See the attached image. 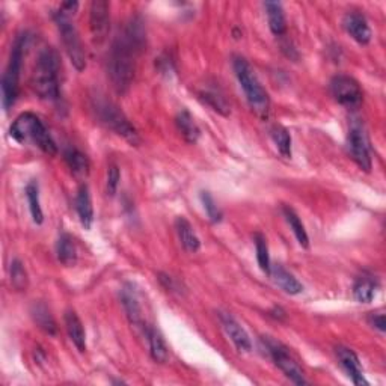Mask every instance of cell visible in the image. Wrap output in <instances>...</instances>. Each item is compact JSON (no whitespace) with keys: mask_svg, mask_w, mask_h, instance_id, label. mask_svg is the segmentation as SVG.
Listing matches in <instances>:
<instances>
[{"mask_svg":"<svg viewBox=\"0 0 386 386\" xmlns=\"http://www.w3.org/2000/svg\"><path fill=\"white\" fill-rule=\"evenodd\" d=\"M65 162L76 179H86L90 174V160L77 148H67L63 152Z\"/></svg>","mask_w":386,"mask_h":386,"instance_id":"cell-22","label":"cell"},{"mask_svg":"<svg viewBox=\"0 0 386 386\" xmlns=\"http://www.w3.org/2000/svg\"><path fill=\"white\" fill-rule=\"evenodd\" d=\"M145 37L141 23L128 24L124 34L115 39L109 56V76L118 94L130 90L134 79L136 56L143 45Z\"/></svg>","mask_w":386,"mask_h":386,"instance_id":"cell-1","label":"cell"},{"mask_svg":"<svg viewBox=\"0 0 386 386\" xmlns=\"http://www.w3.org/2000/svg\"><path fill=\"white\" fill-rule=\"evenodd\" d=\"M270 136L276 145L279 154L285 159L292 157V134L287 128L283 125H273L270 128Z\"/></svg>","mask_w":386,"mask_h":386,"instance_id":"cell-29","label":"cell"},{"mask_svg":"<svg viewBox=\"0 0 386 386\" xmlns=\"http://www.w3.org/2000/svg\"><path fill=\"white\" fill-rule=\"evenodd\" d=\"M265 14H267L269 28L275 37H283L287 32V21L284 8L279 2H265Z\"/></svg>","mask_w":386,"mask_h":386,"instance_id":"cell-20","label":"cell"},{"mask_svg":"<svg viewBox=\"0 0 386 386\" xmlns=\"http://www.w3.org/2000/svg\"><path fill=\"white\" fill-rule=\"evenodd\" d=\"M56 255H58L59 263L63 265H74L77 261V247L74 243V238H72L68 232H62L58 238V243H56Z\"/></svg>","mask_w":386,"mask_h":386,"instance_id":"cell-23","label":"cell"},{"mask_svg":"<svg viewBox=\"0 0 386 386\" xmlns=\"http://www.w3.org/2000/svg\"><path fill=\"white\" fill-rule=\"evenodd\" d=\"M283 213H284L285 221H287L288 225H290V228L293 230L297 241H299V245H301L302 247L307 249V247L309 246V237H308L307 230H305V227H303V223H302V221H301L299 214H297V213L293 210V208H292V207H288V205L283 207Z\"/></svg>","mask_w":386,"mask_h":386,"instance_id":"cell-27","label":"cell"},{"mask_svg":"<svg viewBox=\"0 0 386 386\" xmlns=\"http://www.w3.org/2000/svg\"><path fill=\"white\" fill-rule=\"evenodd\" d=\"M254 241H255V249H256V261H258L260 269L264 273H270V255H269V246H267V240L260 232H256L254 236Z\"/></svg>","mask_w":386,"mask_h":386,"instance_id":"cell-31","label":"cell"},{"mask_svg":"<svg viewBox=\"0 0 386 386\" xmlns=\"http://www.w3.org/2000/svg\"><path fill=\"white\" fill-rule=\"evenodd\" d=\"M94 109L96 112V116L100 119V123L109 127L112 132H115L118 136H121V138H124L128 143L134 145V147H138L141 143L138 130H136L123 112L119 110L116 104L99 99L94 104Z\"/></svg>","mask_w":386,"mask_h":386,"instance_id":"cell-6","label":"cell"},{"mask_svg":"<svg viewBox=\"0 0 386 386\" xmlns=\"http://www.w3.org/2000/svg\"><path fill=\"white\" fill-rule=\"evenodd\" d=\"M344 29L347 30V34L355 39V41L360 45H367L372 41V29L368 26L367 19L360 12H349L345 14L343 20Z\"/></svg>","mask_w":386,"mask_h":386,"instance_id":"cell-14","label":"cell"},{"mask_svg":"<svg viewBox=\"0 0 386 386\" xmlns=\"http://www.w3.org/2000/svg\"><path fill=\"white\" fill-rule=\"evenodd\" d=\"M59 53L52 47H45L44 50L39 53L35 63L34 74H32V86H34L35 94L41 100H59Z\"/></svg>","mask_w":386,"mask_h":386,"instance_id":"cell-2","label":"cell"},{"mask_svg":"<svg viewBox=\"0 0 386 386\" xmlns=\"http://www.w3.org/2000/svg\"><path fill=\"white\" fill-rule=\"evenodd\" d=\"M30 314H32V318H34V321L39 329H43V331L48 335H56L58 326H56V321L52 316L50 309H48L43 302L34 303V307H32V309H30Z\"/></svg>","mask_w":386,"mask_h":386,"instance_id":"cell-25","label":"cell"},{"mask_svg":"<svg viewBox=\"0 0 386 386\" xmlns=\"http://www.w3.org/2000/svg\"><path fill=\"white\" fill-rule=\"evenodd\" d=\"M199 96H201V100L207 103L213 110L219 112L221 115H223V116L230 115V104L227 103V100H225V96H222L219 92L207 90V91H201Z\"/></svg>","mask_w":386,"mask_h":386,"instance_id":"cell-30","label":"cell"},{"mask_svg":"<svg viewBox=\"0 0 386 386\" xmlns=\"http://www.w3.org/2000/svg\"><path fill=\"white\" fill-rule=\"evenodd\" d=\"M10 136L19 143L30 142L37 145L39 150L44 151L48 156L58 154V147H56L41 118L32 114V112H24V114L15 118L10 128Z\"/></svg>","mask_w":386,"mask_h":386,"instance_id":"cell-3","label":"cell"},{"mask_svg":"<svg viewBox=\"0 0 386 386\" xmlns=\"http://www.w3.org/2000/svg\"><path fill=\"white\" fill-rule=\"evenodd\" d=\"M26 196L29 203V210L32 214V219L37 225H41L44 222V213L41 208V201H39V187L37 181H30L26 186Z\"/></svg>","mask_w":386,"mask_h":386,"instance_id":"cell-28","label":"cell"},{"mask_svg":"<svg viewBox=\"0 0 386 386\" xmlns=\"http://www.w3.org/2000/svg\"><path fill=\"white\" fill-rule=\"evenodd\" d=\"M261 341L264 344V349L267 350L269 356L272 358L273 362H275V365L288 377L290 380H292L294 385H308V380L305 379L302 368L294 360V358L290 355V352L285 345H283L279 341L272 340L270 336L261 338Z\"/></svg>","mask_w":386,"mask_h":386,"instance_id":"cell-8","label":"cell"},{"mask_svg":"<svg viewBox=\"0 0 386 386\" xmlns=\"http://www.w3.org/2000/svg\"><path fill=\"white\" fill-rule=\"evenodd\" d=\"M201 201H203L204 208H205V212H207L208 217H210V221H212L213 223H219V222H222L223 214H222V212L219 210V207L216 205L213 196L210 195V192H201Z\"/></svg>","mask_w":386,"mask_h":386,"instance_id":"cell-33","label":"cell"},{"mask_svg":"<svg viewBox=\"0 0 386 386\" xmlns=\"http://www.w3.org/2000/svg\"><path fill=\"white\" fill-rule=\"evenodd\" d=\"M347 148L353 162H355L362 171H372V156H369V142L368 136L364 130V125L358 121H353L349 134H347Z\"/></svg>","mask_w":386,"mask_h":386,"instance_id":"cell-9","label":"cell"},{"mask_svg":"<svg viewBox=\"0 0 386 386\" xmlns=\"http://www.w3.org/2000/svg\"><path fill=\"white\" fill-rule=\"evenodd\" d=\"M29 39L30 38L28 34H21L17 39H15L11 50L10 63H8L6 71L2 77V101L6 112L14 106V103L19 96L20 71H21L23 58L29 47Z\"/></svg>","mask_w":386,"mask_h":386,"instance_id":"cell-5","label":"cell"},{"mask_svg":"<svg viewBox=\"0 0 386 386\" xmlns=\"http://www.w3.org/2000/svg\"><path fill=\"white\" fill-rule=\"evenodd\" d=\"M76 210L79 214L80 223L85 230H91L94 222V207L91 199V192L86 184L80 186L77 196H76Z\"/></svg>","mask_w":386,"mask_h":386,"instance_id":"cell-17","label":"cell"},{"mask_svg":"<svg viewBox=\"0 0 386 386\" xmlns=\"http://www.w3.org/2000/svg\"><path fill=\"white\" fill-rule=\"evenodd\" d=\"M119 180H121L119 167L116 165H110L108 171V183H106V189L110 196H115L119 186Z\"/></svg>","mask_w":386,"mask_h":386,"instance_id":"cell-34","label":"cell"},{"mask_svg":"<svg viewBox=\"0 0 386 386\" xmlns=\"http://www.w3.org/2000/svg\"><path fill=\"white\" fill-rule=\"evenodd\" d=\"M90 29L94 44L100 45L108 39L110 30V5L106 0H94L91 3Z\"/></svg>","mask_w":386,"mask_h":386,"instance_id":"cell-11","label":"cell"},{"mask_svg":"<svg viewBox=\"0 0 386 386\" xmlns=\"http://www.w3.org/2000/svg\"><path fill=\"white\" fill-rule=\"evenodd\" d=\"M331 94L334 99L347 109H358L362 103V90L350 76H335L331 80Z\"/></svg>","mask_w":386,"mask_h":386,"instance_id":"cell-10","label":"cell"},{"mask_svg":"<svg viewBox=\"0 0 386 386\" xmlns=\"http://www.w3.org/2000/svg\"><path fill=\"white\" fill-rule=\"evenodd\" d=\"M10 276H11V285L14 287V290H17V292H24V290L28 288L29 276L20 260H14L11 263Z\"/></svg>","mask_w":386,"mask_h":386,"instance_id":"cell-32","label":"cell"},{"mask_svg":"<svg viewBox=\"0 0 386 386\" xmlns=\"http://www.w3.org/2000/svg\"><path fill=\"white\" fill-rule=\"evenodd\" d=\"M269 275L272 276L273 281H275V284L287 294L296 296L303 292V285L299 283V281H297V278L293 275V273H290L284 267V265H281V264L272 265Z\"/></svg>","mask_w":386,"mask_h":386,"instance_id":"cell-16","label":"cell"},{"mask_svg":"<svg viewBox=\"0 0 386 386\" xmlns=\"http://www.w3.org/2000/svg\"><path fill=\"white\" fill-rule=\"evenodd\" d=\"M219 320L225 334L230 336V340L234 343L236 349L241 353H247L252 350V343L247 332L240 326L238 321L228 312H219Z\"/></svg>","mask_w":386,"mask_h":386,"instance_id":"cell-12","label":"cell"},{"mask_svg":"<svg viewBox=\"0 0 386 386\" xmlns=\"http://www.w3.org/2000/svg\"><path fill=\"white\" fill-rule=\"evenodd\" d=\"M376 279L372 275H364L356 279L355 285H353V296L359 303H369L373 301L376 293Z\"/></svg>","mask_w":386,"mask_h":386,"instance_id":"cell-26","label":"cell"},{"mask_svg":"<svg viewBox=\"0 0 386 386\" xmlns=\"http://www.w3.org/2000/svg\"><path fill=\"white\" fill-rule=\"evenodd\" d=\"M145 334H147V338H148L151 358L156 362H159V364H165L169 358V352H167V345H166L163 335L160 334L159 329L154 326H148Z\"/></svg>","mask_w":386,"mask_h":386,"instance_id":"cell-21","label":"cell"},{"mask_svg":"<svg viewBox=\"0 0 386 386\" xmlns=\"http://www.w3.org/2000/svg\"><path fill=\"white\" fill-rule=\"evenodd\" d=\"M175 230H176V234H179V237H180V241H181L183 247L186 249L187 252L195 254V252L199 251L201 241H199V238L196 236L195 230H193L192 223L186 219V217H183V216L176 217Z\"/></svg>","mask_w":386,"mask_h":386,"instance_id":"cell-19","label":"cell"},{"mask_svg":"<svg viewBox=\"0 0 386 386\" xmlns=\"http://www.w3.org/2000/svg\"><path fill=\"white\" fill-rule=\"evenodd\" d=\"M65 327H67V332L70 340L72 341V344L76 345V349L83 353L86 352V334H85V327L82 325V320L79 318V316L76 314V311L68 309L65 312Z\"/></svg>","mask_w":386,"mask_h":386,"instance_id":"cell-18","label":"cell"},{"mask_svg":"<svg viewBox=\"0 0 386 386\" xmlns=\"http://www.w3.org/2000/svg\"><path fill=\"white\" fill-rule=\"evenodd\" d=\"M232 67H234V72L241 90L245 91L249 106H251V109L260 118H267L270 112L269 94L261 86L252 67L249 65V62L245 58H241V56H236L234 61H232Z\"/></svg>","mask_w":386,"mask_h":386,"instance_id":"cell-4","label":"cell"},{"mask_svg":"<svg viewBox=\"0 0 386 386\" xmlns=\"http://www.w3.org/2000/svg\"><path fill=\"white\" fill-rule=\"evenodd\" d=\"M53 20L59 30L63 48H65L72 67L77 71H83L86 68V54L74 23L71 21L68 14L62 12L61 10L53 12Z\"/></svg>","mask_w":386,"mask_h":386,"instance_id":"cell-7","label":"cell"},{"mask_svg":"<svg viewBox=\"0 0 386 386\" xmlns=\"http://www.w3.org/2000/svg\"><path fill=\"white\" fill-rule=\"evenodd\" d=\"M175 125H176V128H179V132L181 133L184 141L189 143L198 142L199 136H201V130L196 125L195 119H193V116L190 115L189 110H181L180 114L176 115Z\"/></svg>","mask_w":386,"mask_h":386,"instance_id":"cell-24","label":"cell"},{"mask_svg":"<svg viewBox=\"0 0 386 386\" xmlns=\"http://www.w3.org/2000/svg\"><path fill=\"white\" fill-rule=\"evenodd\" d=\"M336 358L340 360V365L347 376L352 379V382L358 386H367L368 382L365 380L364 372H362V365L359 362V358L355 352L344 345H338L336 347Z\"/></svg>","mask_w":386,"mask_h":386,"instance_id":"cell-13","label":"cell"},{"mask_svg":"<svg viewBox=\"0 0 386 386\" xmlns=\"http://www.w3.org/2000/svg\"><path fill=\"white\" fill-rule=\"evenodd\" d=\"M368 323L372 325L374 329H377V331H379L380 334H383L385 332V326H386L385 314L383 312H369Z\"/></svg>","mask_w":386,"mask_h":386,"instance_id":"cell-35","label":"cell"},{"mask_svg":"<svg viewBox=\"0 0 386 386\" xmlns=\"http://www.w3.org/2000/svg\"><path fill=\"white\" fill-rule=\"evenodd\" d=\"M77 8H79V2H65V3H62L61 5V8L59 10L62 11V12H65V14H74L76 11H77Z\"/></svg>","mask_w":386,"mask_h":386,"instance_id":"cell-36","label":"cell"},{"mask_svg":"<svg viewBox=\"0 0 386 386\" xmlns=\"http://www.w3.org/2000/svg\"><path fill=\"white\" fill-rule=\"evenodd\" d=\"M121 299H123V307L125 309L130 325L134 327H142L143 331H147L148 326H145L139 297L136 294L134 287L132 284H127L123 288V292H121Z\"/></svg>","mask_w":386,"mask_h":386,"instance_id":"cell-15","label":"cell"}]
</instances>
